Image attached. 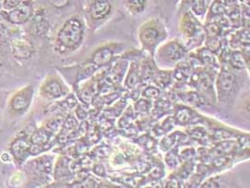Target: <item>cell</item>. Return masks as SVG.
I'll list each match as a JSON object with an SVG mask.
<instances>
[{
	"label": "cell",
	"mask_w": 250,
	"mask_h": 188,
	"mask_svg": "<svg viewBox=\"0 0 250 188\" xmlns=\"http://www.w3.org/2000/svg\"><path fill=\"white\" fill-rule=\"evenodd\" d=\"M86 24L82 13L67 18L58 27L53 41V49L59 56H69L78 52L83 46Z\"/></svg>",
	"instance_id": "cell-1"
},
{
	"label": "cell",
	"mask_w": 250,
	"mask_h": 188,
	"mask_svg": "<svg viewBox=\"0 0 250 188\" xmlns=\"http://www.w3.org/2000/svg\"><path fill=\"white\" fill-rule=\"evenodd\" d=\"M115 10V0H85L83 16L87 28L92 31H98L112 20Z\"/></svg>",
	"instance_id": "cell-2"
},
{
	"label": "cell",
	"mask_w": 250,
	"mask_h": 188,
	"mask_svg": "<svg viewBox=\"0 0 250 188\" xmlns=\"http://www.w3.org/2000/svg\"><path fill=\"white\" fill-rule=\"evenodd\" d=\"M168 30L159 18H151L142 24L138 29V40L143 51H146L152 57L158 47L166 42Z\"/></svg>",
	"instance_id": "cell-3"
},
{
	"label": "cell",
	"mask_w": 250,
	"mask_h": 188,
	"mask_svg": "<svg viewBox=\"0 0 250 188\" xmlns=\"http://www.w3.org/2000/svg\"><path fill=\"white\" fill-rule=\"evenodd\" d=\"M54 159L50 154H43L23 164V173L25 178L30 179L37 185H46L50 183L54 175Z\"/></svg>",
	"instance_id": "cell-4"
},
{
	"label": "cell",
	"mask_w": 250,
	"mask_h": 188,
	"mask_svg": "<svg viewBox=\"0 0 250 188\" xmlns=\"http://www.w3.org/2000/svg\"><path fill=\"white\" fill-rule=\"evenodd\" d=\"M70 94V89L59 74H50L40 86V96L50 102L61 100Z\"/></svg>",
	"instance_id": "cell-5"
},
{
	"label": "cell",
	"mask_w": 250,
	"mask_h": 188,
	"mask_svg": "<svg viewBox=\"0 0 250 188\" xmlns=\"http://www.w3.org/2000/svg\"><path fill=\"white\" fill-rule=\"evenodd\" d=\"M100 70L96 65L84 60L83 62L58 69L62 77L68 82L69 86L72 87L73 90H78L80 83L86 80L94 75L96 71Z\"/></svg>",
	"instance_id": "cell-6"
},
{
	"label": "cell",
	"mask_w": 250,
	"mask_h": 188,
	"mask_svg": "<svg viewBox=\"0 0 250 188\" xmlns=\"http://www.w3.org/2000/svg\"><path fill=\"white\" fill-rule=\"evenodd\" d=\"M179 28L187 42H188V45L191 43L192 47L193 45L197 47L203 43L205 32L201 27L197 17L189 10L183 13Z\"/></svg>",
	"instance_id": "cell-7"
},
{
	"label": "cell",
	"mask_w": 250,
	"mask_h": 188,
	"mask_svg": "<svg viewBox=\"0 0 250 188\" xmlns=\"http://www.w3.org/2000/svg\"><path fill=\"white\" fill-rule=\"evenodd\" d=\"M34 97L33 85H27L12 94L8 102L10 114L15 117L23 116L29 109Z\"/></svg>",
	"instance_id": "cell-8"
},
{
	"label": "cell",
	"mask_w": 250,
	"mask_h": 188,
	"mask_svg": "<svg viewBox=\"0 0 250 188\" xmlns=\"http://www.w3.org/2000/svg\"><path fill=\"white\" fill-rule=\"evenodd\" d=\"M30 134H27L25 131L19 132L8 146V151L12 153L13 158V164L18 167H22L30 157Z\"/></svg>",
	"instance_id": "cell-9"
},
{
	"label": "cell",
	"mask_w": 250,
	"mask_h": 188,
	"mask_svg": "<svg viewBox=\"0 0 250 188\" xmlns=\"http://www.w3.org/2000/svg\"><path fill=\"white\" fill-rule=\"evenodd\" d=\"M35 12L34 0H25L18 7L11 11H0V18L12 25L26 24L32 18Z\"/></svg>",
	"instance_id": "cell-10"
},
{
	"label": "cell",
	"mask_w": 250,
	"mask_h": 188,
	"mask_svg": "<svg viewBox=\"0 0 250 188\" xmlns=\"http://www.w3.org/2000/svg\"><path fill=\"white\" fill-rule=\"evenodd\" d=\"M124 45L119 43H107L103 46L96 48L86 61L96 65L98 68H103L110 64L114 58L122 51Z\"/></svg>",
	"instance_id": "cell-11"
},
{
	"label": "cell",
	"mask_w": 250,
	"mask_h": 188,
	"mask_svg": "<svg viewBox=\"0 0 250 188\" xmlns=\"http://www.w3.org/2000/svg\"><path fill=\"white\" fill-rule=\"evenodd\" d=\"M238 88V82L233 73L226 70H222L219 72L216 79V90L221 103H230L237 94Z\"/></svg>",
	"instance_id": "cell-12"
},
{
	"label": "cell",
	"mask_w": 250,
	"mask_h": 188,
	"mask_svg": "<svg viewBox=\"0 0 250 188\" xmlns=\"http://www.w3.org/2000/svg\"><path fill=\"white\" fill-rule=\"evenodd\" d=\"M158 57L163 63H176L186 55V47L178 40L164 42L156 50Z\"/></svg>",
	"instance_id": "cell-13"
},
{
	"label": "cell",
	"mask_w": 250,
	"mask_h": 188,
	"mask_svg": "<svg viewBox=\"0 0 250 188\" xmlns=\"http://www.w3.org/2000/svg\"><path fill=\"white\" fill-rule=\"evenodd\" d=\"M11 49L14 58L21 59H27L31 58L34 53V47L28 40L23 36L12 34L11 39Z\"/></svg>",
	"instance_id": "cell-14"
},
{
	"label": "cell",
	"mask_w": 250,
	"mask_h": 188,
	"mask_svg": "<svg viewBox=\"0 0 250 188\" xmlns=\"http://www.w3.org/2000/svg\"><path fill=\"white\" fill-rule=\"evenodd\" d=\"M27 24H30L31 33L36 36L43 35L48 27V20L46 16V11L42 8L35 9L34 14L30 21Z\"/></svg>",
	"instance_id": "cell-15"
},
{
	"label": "cell",
	"mask_w": 250,
	"mask_h": 188,
	"mask_svg": "<svg viewBox=\"0 0 250 188\" xmlns=\"http://www.w3.org/2000/svg\"><path fill=\"white\" fill-rule=\"evenodd\" d=\"M56 137L51 135L42 126H41L40 128H37L31 132L29 136V141L31 144L42 146L45 148L46 150H48L50 148L49 146H51V142Z\"/></svg>",
	"instance_id": "cell-16"
},
{
	"label": "cell",
	"mask_w": 250,
	"mask_h": 188,
	"mask_svg": "<svg viewBox=\"0 0 250 188\" xmlns=\"http://www.w3.org/2000/svg\"><path fill=\"white\" fill-rule=\"evenodd\" d=\"M125 11L131 16H140L144 14L148 7V0H123Z\"/></svg>",
	"instance_id": "cell-17"
},
{
	"label": "cell",
	"mask_w": 250,
	"mask_h": 188,
	"mask_svg": "<svg viewBox=\"0 0 250 188\" xmlns=\"http://www.w3.org/2000/svg\"><path fill=\"white\" fill-rule=\"evenodd\" d=\"M63 121H64V118H62L61 116L54 117L47 119L42 126L46 131H48L51 135H53L54 137H57V134L59 133V131L61 129Z\"/></svg>",
	"instance_id": "cell-18"
},
{
	"label": "cell",
	"mask_w": 250,
	"mask_h": 188,
	"mask_svg": "<svg viewBox=\"0 0 250 188\" xmlns=\"http://www.w3.org/2000/svg\"><path fill=\"white\" fill-rule=\"evenodd\" d=\"M15 26L17 25H12L0 18V45L8 40L10 41L12 34L15 33Z\"/></svg>",
	"instance_id": "cell-19"
},
{
	"label": "cell",
	"mask_w": 250,
	"mask_h": 188,
	"mask_svg": "<svg viewBox=\"0 0 250 188\" xmlns=\"http://www.w3.org/2000/svg\"><path fill=\"white\" fill-rule=\"evenodd\" d=\"M189 5L188 6V10L193 13L195 16H202L205 12L208 2L207 0H186Z\"/></svg>",
	"instance_id": "cell-20"
},
{
	"label": "cell",
	"mask_w": 250,
	"mask_h": 188,
	"mask_svg": "<svg viewBox=\"0 0 250 188\" xmlns=\"http://www.w3.org/2000/svg\"><path fill=\"white\" fill-rule=\"evenodd\" d=\"M139 66H137L136 63H132L129 67V70L127 73V76L125 78V86L126 88L130 89L133 88L138 82V72Z\"/></svg>",
	"instance_id": "cell-21"
},
{
	"label": "cell",
	"mask_w": 250,
	"mask_h": 188,
	"mask_svg": "<svg viewBox=\"0 0 250 188\" xmlns=\"http://www.w3.org/2000/svg\"><path fill=\"white\" fill-rule=\"evenodd\" d=\"M25 0H2V10L11 11L21 5Z\"/></svg>",
	"instance_id": "cell-22"
},
{
	"label": "cell",
	"mask_w": 250,
	"mask_h": 188,
	"mask_svg": "<svg viewBox=\"0 0 250 188\" xmlns=\"http://www.w3.org/2000/svg\"><path fill=\"white\" fill-rule=\"evenodd\" d=\"M230 64L234 68H242L244 67V59L239 53H234L230 58Z\"/></svg>",
	"instance_id": "cell-23"
},
{
	"label": "cell",
	"mask_w": 250,
	"mask_h": 188,
	"mask_svg": "<svg viewBox=\"0 0 250 188\" xmlns=\"http://www.w3.org/2000/svg\"><path fill=\"white\" fill-rule=\"evenodd\" d=\"M0 159L2 161V163H6V164H10V163H13V158H12V153H10L9 151H5L1 153Z\"/></svg>",
	"instance_id": "cell-24"
},
{
	"label": "cell",
	"mask_w": 250,
	"mask_h": 188,
	"mask_svg": "<svg viewBox=\"0 0 250 188\" xmlns=\"http://www.w3.org/2000/svg\"><path fill=\"white\" fill-rule=\"evenodd\" d=\"M72 1H73V0H66V1L64 2V4H63V5H61V6H58L57 8H59V9H63V8H66V7H68V6H69V5L72 3Z\"/></svg>",
	"instance_id": "cell-25"
},
{
	"label": "cell",
	"mask_w": 250,
	"mask_h": 188,
	"mask_svg": "<svg viewBox=\"0 0 250 188\" xmlns=\"http://www.w3.org/2000/svg\"><path fill=\"white\" fill-rule=\"evenodd\" d=\"M2 10V0H0V11Z\"/></svg>",
	"instance_id": "cell-26"
},
{
	"label": "cell",
	"mask_w": 250,
	"mask_h": 188,
	"mask_svg": "<svg viewBox=\"0 0 250 188\" xmlns=\"http://www.w3.org/2000/svg\"><path fill=\"white\" fill-rule=\"evenodd\" d=\"M0 188H1V185H0Z\"/></svg>",
	"instance_id": "cell-27"
}]
</instances>
